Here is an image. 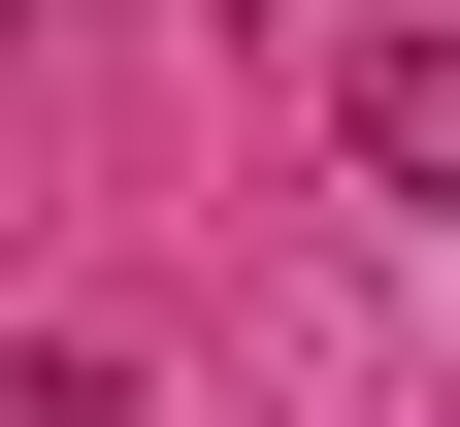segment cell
I'll return each instance as SVG.
<instances>
[{"mask_svg":"<svg viewBox=\"0 0 460 427\" xmlns=\"http://www.w3.org/2000/svg\"><path fill=\"white\" fill-rule=\"evenodd\" d=\"M0 427H132V395H99V361H0Z\"/></svg>","mask_w":460,"mask_h":427,"instance_id":"7a4b0ae2","label":"cell"},{"mask_svg":"<svg viewBox=\"0 0 460 427\" xmlns=\"http://www.w3.org/2000/svg\"><path fill=\"white\" fill-rule=\"evenodd\" d=\"M362 165H394V198H460V33H394V67H362Z\"/></svg>","mask_w":460,"mask_h":427,"instance_id":"6da1fadb","label":"cell"}]
</instances>
